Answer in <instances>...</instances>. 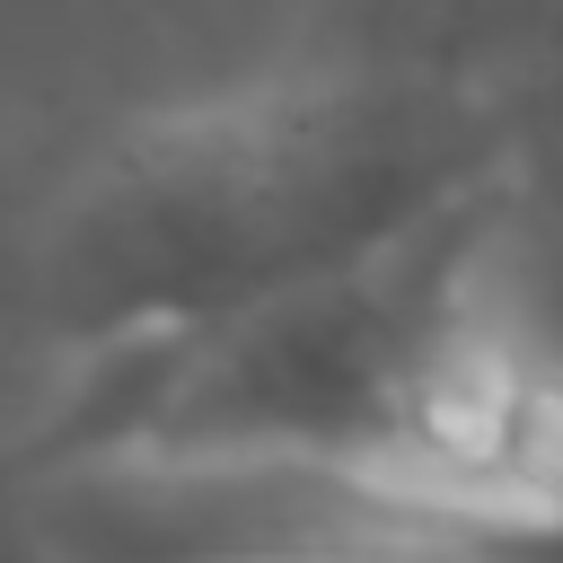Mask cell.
I'll return each mask as SVG.
<instances>
[{
	"instance_id": "obj_2",
	"label": "cell",
	"mask_w": 563,
	"mask_h": 563,
	"mask_svg": "<svg viewBox=\"0 0 563 563\" xmlns=\"http://www.w3.org/2000/svg\"><path fill=\"white\" fill-rule=\"evenodd\" d=\"M0 563H563V510L299 449L0 440Z\"/></svg>"
},
{
	"instance_id": "obj_1",
	"label": "cell",
	"mask_w": 563,
	"mask_h": 563,
	"mask_svg": "<svg viewBox=\"0 0 563 563\" xmlns=\"http://www.w3.org/2000/svg\"><path fill=\"white\" fill-rule=\"evenodd\" d=\"M510 97L457 62H299L141 106L0 194V325L88 361L343 282L510 185Z\"/></svg>"
}]
</instances>
